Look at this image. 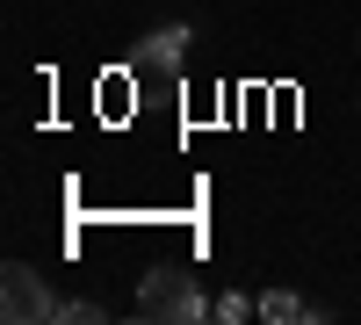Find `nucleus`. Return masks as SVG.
Wrapping results in <instances>:
<instances>
[{"label": "nucleus", "mask_w": 361, "mask_h": 325, "mask_svg": "<svg viewBox=\"0 0 361 325\" xmlns=\"http://www.w3.org/2000/svg\"><path fill=\"white\" fill-rule=\"evenodd\" d=\"M137 318L145 325H202L209 318V297L188 268H152L137 282Z\"/></svg>", "instance_id": "nucleus-1"}, {"label": "nucleus", "mask_w": 361, "mask_h": 325, "mask_svg": "<svg viewBox=\"0 0 361 325\" xmlns=\"http://www.w3.org/2000/svg\"><path fill=\"white\" fill-rule=\"evenodd\" d=\"M180 58H188V22H166V29H152V37L137 44L130 66L137 73H180Z\"/></svg>", "instance_id": "nucleus-3"}, {"label": "nucleus", "mask_w": 361, "mask_h": 325, "mask_svg": "<svg viewBox=\"0 0 361 325\" xmlns=\"http://www.w3.org/2000/svg\"><path fill=\"white\" fill-rule=\"evenodd\" d=\"M260 318H275V325H289V318H325V311H318V304H296L289 289H267V297H260Z\"/></svg>", "instance_id": "nucleus-4"}, {"label": "nucleus", "mask_w": 361, "mask_h": 325, "mask_svg": "<svg viewBox=\"0 0 361 325\" xmlns=\"http://www.w3.org/2000/svg\"><path fill=\"white\" fill-rule=\"evenodd\" d=\"M0 318H8V325H51L58 318L51 282L29 268V260H8V268H0Z\"/></svg>", "instance_id": "nucleus-2"}, {"label": "nucleus", "mask_w": 361, "mask_h": 325, "mask_svg": "<svg viewBox=\"0 0 361 325\" xmlns=\"http://www.w3.org/2000/svg\"><path fill=\"white\" fill-rule=\"evenodd\" d=\"M94 318H109V304H94V297H66L58 304V325H94Z\"/></svg>", "instance_id": "nucleus-5"}, {"label": "nucleus", "mask_w": 361, "mask_h": 325, "mask_svg": "<svg viewBox=\"0 0 361 325\" xmlns=\"http://www.w3.org/2000/svg\"><path fill=\"white\" fill-rule=\"evenodd\" d=\"M246 311H253V304L238 297V289H231V297H217V318H224V325H238V318H246Z\"/></svg>", "instance_id": "nucleus-6"}]
</instances>
